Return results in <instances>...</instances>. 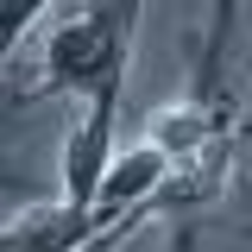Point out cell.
Returning a JSON list of instances; mask_svg holds the SVG:
<instances>
[{
  "label": "cell",
  "instance_id": "cell-1",
  "mask_svg": "<svg viewBox=\"0 0 252 252\" xmlns=\"http://www.w3.org/2000/svg\"><path fill=\"white\" fill-rule=\"evenodd\" d=\"M145 19V0H82L44 32L38 94H76V126L63 145V202L94 208L107 164L120 158V101L132 69V38Z\"/></svg>",
  "mask_w": 252,
  "mask_h": 252
},
{
  "label": "cell",
  "instance_id": "cell-2",
  "mask_svg": "<svg viewBox=\"0 0 252 252\" xmlns=\"http://www.w3.org/2000/svg\"><path fill=\"white\" fill-rule=\"evenodd\" d=\"M126 208H69V202H44V208H26V215L0 220V252H82L101 233V227H114Z\"/></svg>",
  "mask_w": 252,
  "mask_h": 252
},
{
  "label": "cell",
  "instance_id": "cell-3",
  "mask_svg": "<svg viewBox=\"0 0 252 252\" xmlns=\"http://www.w3.org/2000/svg\"><path fill=\"white\" fill-rule=\"evenodd\" d=\"M240 132H246V139H252V107H246V126H240Z\"/></svg>",
  "mask_w": 252,
  "mask_h": 252
}]
</instances>
